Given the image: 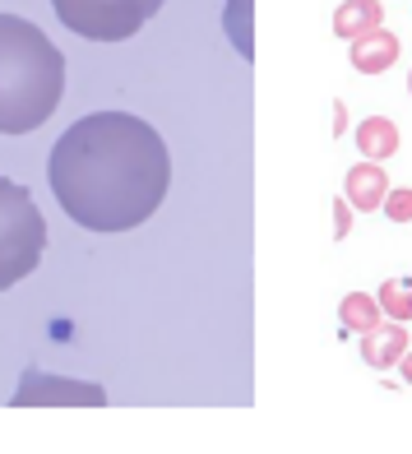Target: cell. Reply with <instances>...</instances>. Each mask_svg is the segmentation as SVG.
<instances>
[{
    "label": "cell",
    "mask_w": 412,
    "mask_h": 454,
    "mask_svg": "<svg viewBox=\"0 0 412 454\" xmlns=\"http://www.w3.org/2000/svg\"><path fill=\"white\" fill-rule=\"evenodd\" d=\"M47 185L60 214L84 232H135L167 200V139L135 112H89L51 144Z\"/></svg>",
    "instance_id": "6da1fadb"
},
{
    "label": "cell",
    "mask_w": 412,
    "mask_h": 454,
    "mask_svg": "<svg viewBox=\"0 0 412 454\" xmlns=\"http://www.w3.org/2000/svg\"><path fill=\"white\" fill-rule=\"evenodd\" d=\"M66 93V56L19 14L0 10V135L43 130Z\"/></svg>",
    "instance_id": "7a4b0ae2"
},
{
    "label": "cell",
    "mask_w": 412,
    "mask_h": 454,
    "mask_svg": "<svg viewBox=\"0 0 412 454\" xmlns=\"http://www.w3.org/2000/svg\"><path fill=\"white\" fill-rule=\"evenodd\" d=\"M47 251V218L19 181L0 176V293L24 283Z\"/></svg>",
    "instance_id": "3957f363"
},
{
    "label": "cell",
    "mask_w": 412,
    "mask_h": 454,
    "mask_svg": "<svg viewBox=\"0 0 412 454\" xmlns=\"http://www.w3.org/2000/svg\"><path fill=\"white\" fill-rule=\"evenodd\" d=\"M56 19L89 43H126L162 10V0H51Z\"/></svg>",
    "instance_id": "277c9868"
},
{
    "label": "cell",
    "mask_w": 412,
    "mask_h": 454,
    "mask_svg": "<svg viewBox=\"0 0 412 454\" xmlns=\"http://www.w3.org/2000/svg\"><path fill=\"white\" fill-rule=\"evenodd\" d=\"M10 403L14 408H102L107 403V389L93 380L51 376V371H24Z\"/></svg>",
    "instance_id": "5b68a950"
},
{
    "label": "cell",
    "mask_w": 412,
    "mask_h": 454,
    "mask_svg": "<svg viewBox=\"0 0 412 454\" xmlns=\"http://www.w3.org/2000/svg\"><path fill=\"white\" fill-rule=\"evenodd\" d=\"M357 343H361V362L376 366V371H394V366L408 357V348H412L408 325H394V320H380V325L370 329V334H361Z\"/></svg>",
    "instance_id": "8992f818"
},
{
    "label": "cell",
    "mask_w": 412,
    "mask_h": 454,
    "mask_svg": "<svg viewBox=\"0 0 412 454\" xmlns=\"http://www.w3.org/2000/svg\"><path fill=\"white\" fill-rule=\"evenodd\" d=\"M389 195V176H385V162H357L347 168L343 176V200L353 204L357 214H376Z\"/></svg>",
    "instance_id": "52a82bcc"
},
{
    "label": "cell",
    "mask_w": 412,
    "mask_h": 454,
    "mask_svg": "<svg viewBox=\"0 0 412 454\" xmlns=\"http://www.w3.org/2000/svg\"><path fill=\"white\" fill-rule=\"evenodd\" d=\"M376 28H385V5L380 0H343L338 14H334V33L347 47L361 43V37L376 33Z\"/></svg>",
    "instance_id": "ba28073f"
},
{
    "label": "cell",
    "mask_w": 412,
    "mask_h": 454,
    "mask_svg": "<svg viewBox=\"0 0 412 454\" xmlns=\"http://www.w3.org/2000/svg\"><path fill=\"white\" fill-rule=\"evenodd\" d=\"M347 60H353L357 74H385L399 60V37L389 33V28H376V33H366L361 43H353Z\"/></svg>",
    "instance_id": "9c48e42d"
},
{
    "label": "cell",
    "mask_w": 412,
    "mask_h": 454,
    "mask_svg": "<svg viewBox=\"0 0 412 454\" xmlns=\"http://www.w3.org/2000/svg\"><path fill=\"white\" fill-rule=\"evenodd\" d=\"M357 153L361 162H389L399 153V126L389 116H366L357 126Z\"/></svg>",
    "instance_id": "30bf717a"
},
{
    "label": "cell",
    "mask_w": 412,
    "mask_h": 454,
    "mask_svg": "<svg viewBox=\"0 0 412 454\" xmlns=\"http://www.w3.org/2000/svg\"><path fill=\"white\" fill-rule=\"evenodd\" d=\"M222 33L241 60L255 56V0H222Z\"/></svg>",
    "instance_id": "8fae6325"
},
{
    "label": "cell",
    "mask_w": 412,
    "mask_h": 454,
    "mask_svg": "<svg viewBox=\"0 0 412 454\" xmlns=\"http://www.w3.org/2000/svg\"><path fill=\"white\" fill-rule=\"evenodd\" d=\"M385 320V311H380V301H376V293H347L343 301H338V329L343 334H370Z\"/></svg>",
    "instance_id": "7c38bea8"
},
{
    "label": "cell",
    "mask_w": 412,
    "mask_h": 454,
    "mask_svg": "<svg viewBox=\"0 0 412 454\" xmlns=\"http://www.w3.org/2000/svg\"><path fill=\"white\" fill-rule=\"evenodd\" d=\"M376 301H380L385 320H394V325H408V320H412V278H403V274L385 278V283L376 287Z\"/></svg>",
    "instance_id": "4fadbf2b"
},
{
    "label": "cell",
    "mask_w": 412,
    "mask_h": 454,
    "mask_svg": "<svg viewBox=\"0 0 412 454\" xmlns=\"http://www.w3.org/2000/svg\"><path fill=\"white\" fill-rule=\"evenodd\" d=\"M380 214H385L389 223H412V185H389Z\"/></svg>",
    "instance_id": "5bb4252c"
},
{
    "label": "cell",
    "mask_w": 412,
    "mask_h": 454,
    "mask_svg": "<svg viewBox=\"0 0 412 454\" xmlns=\"http://www.w3.org/2000/svg\"><path fill=\"white\" fill-rule=\"evenodd\" d=\"M353 214H357V209H353V204H347V200L338 195V200H334V237H338V241L353 237Z\"/></svg>",
    "instance_id": "9a60e30c"
},
{
    "label": "cell",
    "mask_w": 412,
    "mask_h": 454,
    "mask_svg": "<svg viewBox=\"0 0 412 454\" xmlns=\"http://www.w3.org/2000/svg\"><path fill=\"white\" fill-rule=\"evenodd\" d=\"M334 130H338V135L347 130V107H343V102H334Z\"/></svg>",
    "instance_id": "2e32d148"
},
{
    "label": "cell",
    "mask_w": 412,
    "mask_h": 454,
    "mask_svg": "<svg viewBox=\"0 0 412 454\" xmlns=\"http://www.w3.org/2000/svg\"><path fill=\"white\" fill-rule=\"evenodd\" d=\"M399 376H403V385H412V348H408V357L399 362Z\"/></svg>",
    "instance_id": "e0dca14e"
},
{
    "label": "cell",
    "mask_w": 412,
    "mask_h": 454,
    "mask_svg": "<svg viewBox=\"0 0 412 454\" xmlns=\"http://www.w3.org/2000/svg\"><path fill=\"white\" fill-rule=\"evenodd\" d=\"M408 98H412V70H408Z\"/></svg>",
    "instance_id": "ac0fdd59"
}]
</instances>
